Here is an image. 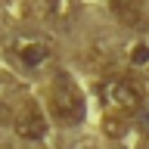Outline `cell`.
Masks as SVG:
<instances>
[{
    "instance_id": "obj_1",
    "label": "cell",
    "mask_w": 149,
    "mask_h": 149,
    "mask_svg": "<svg viewBox=\"0 0 149 149\" xmlns=\"http://www.w3.org/2000/svg\"><path fill=\"white\" fill-rule=\"evenodd\" d=\"M47 100H50V112H53L56 121L78 124V121L84 118V93H81V87L74 84V78H68L65 72L53 74Z\"/></svg>"
},
{
    "instance_id": "obj_2",
    "label": "cell",
    "mask_w": 149,
    "mask_h": 149,
    "mask_svg": "<svg viewBox=\"0 0 149 149\" xmlns=\"http://www.w3.org/2000/svg\"><path fill=\"white\" fill-rule=\"evenodd\" d=\"M102 100L109 106L115 115H134V112L143 109V90H140L137 81H130V78H118V74H112L102 81Z\"/></svg>"
},
{
    "instance_id": "obj_3",
    "label": "cell",
    "mask_w": 149,
    "mask_h": 149,
    "mask_svg": "<svg viewBox=\"0 0 149 149\" xmlns=\"http://www.w3.org/2000/svg\"><path fill=\"white\" fill-rule=\"evenodd\" d=\"M13 130L22 140H44L47 137V118L34 100H22V106L16 109V118H13Z\"/></svg>"
},
{
    "instance_id": "obj_4",
    "label": "cell",
    "mask_w": 149,
    "mask_h": 149,
    "mask_svg": "<svg viewBox=\"0 0 149 149\" xmlns=\"http://www.w3.org/2000/svg\"><path fill=\"white\" fill-rule=\"evenodd\" d=\"M13 53H16V59L25 68H40V65L50 62V47L44 44V40H34V37H22V40H16L13 44Z\"/></svg>"
},
{
    "instance_id": "obj_5",
    "label": "cell",
    "mask_w": 149,
    "mask_h": 149,
    "mask_svg": "<svg viewBox=\"0 0 149 149\" xmlns=\"http://www.w3.org/2000/svg\"><path fill=\"white\" fill-rule=\"evenodd\" d=\"M109 6H112V16L118 19L121 25L134 28V31H140L146 25V9H143L140 0H109Z\"/></svg>"
},
{
    "instance_id": "obj_6",
    "label": "cell",
    "mask_w": 149,
    "mask_h": 149,
    "mask_svg": "<svg viewBox=\"0 0 149 149\" xmlns=\"http://www.w3.org/2000/svg\"><path fill=\"white\" fill-rule=\"evenodd\" d=\"M40 9L53 25H62V28L78 19V0H40Z\"/></svg>"
},
{
    "instance_id": "obj_7",
    "label": "cell",
    "mask_w": 149,
    "mask_h": 149,
    "mask_svg": "<svg viewBox=\"0 0 149 149\" xmlns=\"http://www.w3.org/2000/svg\"><path fill=\"white\" fill-rule=\"evenodd\" d=\"M127 62L134 68H149V40H134L127 47Z\"/></svg>"
},
{
    "instance_id": "obj_8",
    "label": "cell",
    "mask_w": 149,
    "mask_h": 149,
    "mask_svg": "<svg viewBox=\"0 0 149 149\" xmlns=\"http://www.w3.org/2000/svg\"><path fill=\"white\" fill-rule=\"evenodd\" d=\"M102 130H106V137L121 140L124 134H127V118H124V115H115V112H109V115L102 118Z\"/></svg>"
},
{
    "instance_id": "obj_9",
    "label": "cell",
    "mask_w": 149,
    "mask_h": 149,
    "mask_svg": "<svg viewBox=\"0 0 149 149\" xmlns=\"http://www.w3.org/2000/svg\"><path fill=\"white\" fill-rule=\"evenodd\" d=\"M143 140H146V143H149V121H146V124H143Z\"/></svg>"
}]
</instances>
